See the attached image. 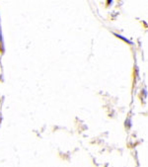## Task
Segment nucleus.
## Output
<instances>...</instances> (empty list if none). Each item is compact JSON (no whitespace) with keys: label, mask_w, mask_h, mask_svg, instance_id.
I'll list each match as a JSON object with an SVG mask.
<instances>
[]
</instances>
